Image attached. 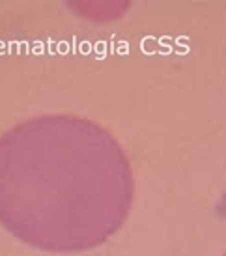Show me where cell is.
<instances>
[{"label": "cell", "mask_w": 226, "mask_h": 256, "mask_svg": "<svg viewBox=\"0 0 226 256\" xmlns=\"http://www.w3.org/2000/svg\"><path fill=\"white\" fill-rule=\"evenodd\" d=\"M133 194L124 150L94 122L50 114L0 136V224L36 249L103 245L126 222Z\"/></svg>", "instance_id": "1"}]
</instances>
